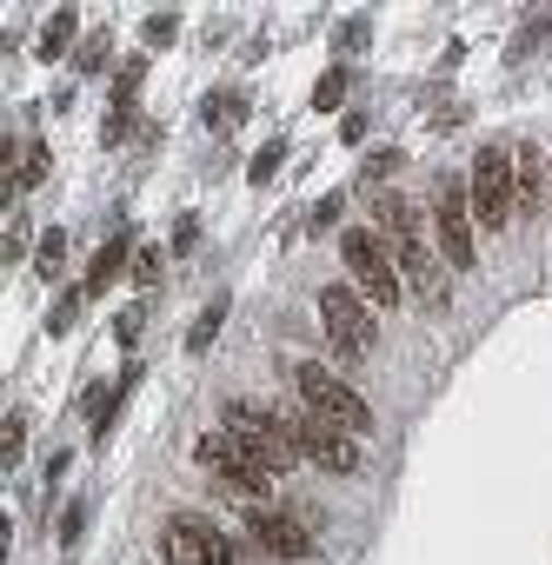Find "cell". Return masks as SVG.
I'll list each match as a JSON object with an SVG mask.
<instances>
[{
	"label": "cell",
	"mask_w": 552,
	"mask_h": 565,
	"mask_svg": "<svg viewBox=\"0 0 552 565\" xmlns=\"http://www.w3.org/2000/svg\"><path fill=\"white\" fill-rule=\"evenodd\" d=\"M73 67H81V73H101V67H107V34L81 40V54H73Z\"/></svg>",
	"instance_id": "23"
},
{
	"label": "cell",
	"mask_w": 552,
	"mask_h": 565,
	"mask_svg": "<svg viewBox=\"0 0 552 565\" xmlns=\"http://www.w3.org/2000/svg\"><path fill=\"white\" fill-rule=\"evenodd\" d=\"M140 319H146L140 306H127V313L114 319V333H120V346H133V340H140Z\"/></svg>",
	"instance_id": "29"
},
{
	"label": "cell",
	"mask_w": 552,
	"mask_h": 565,
	"mask_svg": "<svg viewBox=\"0 0 552 565\" xmlns=\"http://www.w3.org/2000/svg\"><path fill=\"white\" fill-rule=\"evenodd\" d=\"M545 40H552V21H545Z\"/></svg>",
	"instance_id": "34"
},
{
	"label": "cell",
	"mask_w": 552,
	"mask_h": 565,
	"mask_svg": "<svg viewBox=\"0 0 552 565\" xmlns=\"http://www.w3.org/2000/svg\"><path fill=\"white\" fill-rule=\"evenodd\" d=\"M373 213H379V233H386L392 254H400V247H426V239H420V213L400 193H373Z\"/></svg>",
	"instance_id": "10"
},
{
	"label": "cell",
	"mask_w": 552,
	"mask_h": 565,
	"mask_svg": "<svg viewBox=\"0 0 552 565\" xmlns=\"http://www.w3.org/2000/svg\"><path fill=\"white\" fill-rule=\"evenodd\" d=\"M34 180H47V146L40 140H21L14 160H8V200H21Z\"/></svg>",
	"instance_id": "12"
},
{
	"label": "cell",
	"mask_w": 552,
	"mask_h": 565,
	"mask_svg": "<svg viewBox=\"0 0 552 565\" xmlns=\"http://www.w3.org/2000/svg\"><path fill=\"white\" fill-rule=\"evenodd\" d=\"M545 207H552V180H545Z\"/></svg>",
	"instance_id": "33"
},
{
	"label": "cell",
	"mask_w": 552,
	"mask_h": 565,
	"mask_svg": "<svg viewBox=\"0 0 552 565\" xmlns=\"http://www.w3.org/2000/svg\"><path fill=\"white\" fill-rule=\"evenodd\" d=\"M161 552H167V565H240L233 558V539L220 526H200V519H174Z\"/></svg>",
	"instance_id": "7"
},
{
	"label": "cell",
	"mask_w": 552,
	"mask_h": 565,
	"mask_svg": "<svg viewBox=\"0 0 552 565\" xmlns=\"http://www.w3.org/2000/svg\"><path fill=\"white\" fill-rule=\"evenodd\" d=\"M73 27H81V14H73V8H54V21H47V27H40V40H34V47H40V60H60V54L73 47Z\"/></svg>",
	"instance_id": "14"
},
{
	"label": "cell",
	"mask_w": 552,
	"mask_h": 565,
	"mask_svg": "<svg viewBox=\"0 0 552 565\" xmlns=\"http://www.w3.org/2000/svg\"><path fill=\"white\" fill-rule=\"evenodd\" d=\"M21 439H27V426H21V413H8V433H0V459H21Z\"/></svg>",
	"instance_id": "25"
},
{
	"label": "cell",
	"mask_w": 552,
	"mask_h": 565,
	"mask_svg": "<svg viewBox=\"0 0 552 565\" xmlns=\"http://www.w3.org/2000/svg\"><path fill=\"white\" fill-rule=\"evenodd\" d=\"M193 239H200V220L180 213V220H174V254H193Z\"/></svg>",
	"instance_id": "27"
},
{
	"label": "cell",
	"mask_w": 552,
	"mask_h": 565,
	"mask_svg": "<svg viewBox=\"0 0 552 565\" xmlns=\"http://www.w3.org/2000/svg\"><path fill=\"white\" fill-rule=\"evenodd\" d=\"M81 532H87V506H67L60 513V539H81Z\"/></svg>",
	"instance_id": "31"
},
{
	"label": "cell",
	"mask_w": 552,
	"mask_h": 565,
	"mask_svg": "<svg viewBox=\"0 0 552 565\" xmlns=\"http://www.w3.org/2000/svg\"><path fill=\"white\" fill-rule=\"evenodd\" d=\"M366 34H373L366 21H340V34H333V47H340V54H360V47H366Z\"/></svg>",
	"instance_id": "24"
},
{
	"label": "cell",
	"mask_w": 552,
	"mask_h": 565,
	"mask_svg": "<svg viewBox=\"0 0 552 565\" xmlns=\"http://www.w3.org/2000/svg\"><path fill=\"white\" fill-rule=\"evenodd\" d=\"M392 260H400V280L420 293V306H426L433 319H446V313H453V286H446V273H439L433 247H400Z\"/></svg>",
	"instance_id": "9"
},
{
	"label": "cell",
	"mask_w": 552,
	"mask_h": 565,
	"mask_svg": "<svg viewBox=\"0 0 552 565\" xmlns=\"http://www.w3.org/2000/svg\"><path fill=\"white\" fill-rule=\"evenodd\" d=\"M60 260H67V233H60V226H47V239L34 247V267H40V273H60Z\"/></svg>",
	"instance_id": "18"
},
{
	"label": "cell",
	"mask_w": 552,
	"mask_h": 565,
	"mask_svg": "<svg viewBox=\"0 0 552 565\" xmlns=\"http://www.w3.org/2000/svg\"><path fill=\"white\" fill-rule=\"evenodd\" d=\"M400 167H407V153H392V146H379V153L366 160V180H373V187H386V180L400 174Z\"/></svg>",
	"instance_id": "20"
},
{
	"label": "cell",
	"mask_w": 552,
	"mask_h": 565,
	"mask_svg": "<svg viewBox=\"0 0 552 565\" xmlns=\"http://www.w3.org/2000/svg\"><path fill=\"white\" fill-rule=\"evenodd\" d=\"M174 34H180V14H146V27H140L146 47H174Z\"/></svg>",
	"instance_id": "19"
},
{
	"label": "cell",
	"mask_w": 552,
	"mask_h": 565,
	"mask_svg": "<svg viewBox=\"0 0 552 565\" xmlns=\"http://www.w3.org/2000/svg\"><path fill=\"white\" fill-rule=\"evenodd\" d=\"M340 140H353V146H360V140H366V114H347V120H340Z\"/></svg>",
	"instance_id": "32"
},
{
	"label": "cell",
	"mask_w": 552,
	"mask_h": 565,
	"mask_svg": "<svg viewBox=\"0 0 552 565\" xmlns=\"http://www.w3.org/2000/svg\"><path fill=\"white\" fill-rule=\"evenodd\" d=\"M200 120H207V127H220V133H233V127L247 120V101H240V94H213V101L200 107Z\"/></svg>",
	"instance_id": "17"
},
{
	"label": "cell",
	"mask_w": 552,
	"mask_h": 565,
	"mask_svg": "<svg viewBox=\"0 0 552 565\" xmlns=\"http://www.w3.org/2000/svg\"><path fill=\"white\" fill-rule=\"evenodd\" d=\"M340 260H347V280L373 299V313L379 306H400L407 299V280H400V260H392V247L379 233H366V226H353V233H340Z\"/></svg>",
	"instance_id": "1"
},
{
	"label": "cell",
	"mask_w": 552,
	"mask_h": 565,
	"mask_svg": "<svg viewBox=\"0 0 552 565\" xmlns=\"http://www.w3.org/2000/svg\"><path fill=\"white\" fill-rule=\"evenodd\" d=\"M293 439H300V459H313L320 472H360V446H353V433H340V426H327V420H313V413H300L293 420Z\"/></svg>",
	"instance_id": "6"
},
{
	"label": "cell",
	"mask_w": 552,
	"mask_h": 565,
	"mask_svg": "<svg viewBox=\"0 0 552 565\" xmlns=\"http://www.w3.org/2000/svg\"><path fill=\"white\" fill-rule=\"evenodd\" d=\"M81 299H87V293H60V306L47 313V333H73V319H81Z\"/></svg>",
	"instance_id": "21"
},
{
	"label": "cell",
	"mask_w": 552,
	"mask_h": 565,
	"mask_svg": "<svg viewBox=\"0 0 552 565\" xmlns=\"http://www.w3.org/2000/svg\"><path fill=\"white\" fill-rule=\"evenodd\" d=\"M280 160H286V146H280V140H267V146L254 153V167H247V174H254V180H273V174H280Z\"/></svg>",
	"instance_id": "22"
},
{
	"label": "cell",
	"mask_w": 552,
	"mask_h": 565,
	"mask_svg": "<svg viewBox=\"0 0 552 565\" xmlns=\"http://www.w3.org/2000/svg\"><path fill=\"white\" fill-rule=\"evenodd\" d=\"M247 532H254V545L273 552V558H306V552H313V526L293 519V513H280V506H247Z\"/></svg>",
	"instance_id": "8"
},
{
	"label": "cell",
	"mask_w": 552,
	"mask_h": 565,
	"mask_svg": "<svg viewBox=\"0 0 552 565\" xmlns=\"http://www.w3.org/2000/svg\"><path fill=\"white\" fill-rule=\"evenodd\" d=\"M293 386H300V399H306L313 420H327V426H340V433H366V426H373V407H366V399H360L333 366L300 360V366H293Z\"/></svg>",
	"instance_id": "2"
},
{
	"label": "cell",
	"mask_w": 552,
	"mask_h": 565,
	"mask_svg": "<svg viewBox=\"0 0 552 565\" xmlns=\"http://www.w3.org/2000/svg\"><path fill=\"white\" fill-rule=\"evenodd\" d=\"M433 226H439V254H446V267H472V193L459 187V180H439V193H433Z\"/></svg>",
	"instance_id": "5"
},
{
	"label": "cell",
	"mask_w": 552,
	"mask_h": 565,
	"mask_svg": "<svg viewBox=\"0 0 552 565\" xmlns=\"http://www.w3.org/2000/svg\"><path fill=\"white\" fill-rule=\"evenodd\" d=\"M133 254H140V239H133V233H114L107 247L94 254V267H87V286H81V293H101V286H114V280H120V267H127Z\"/></svg>",
	"instance_id": "11"
},
{
	"label": "cell",
	"mask_w": 552,
	"mask_h": 565,
	"mask_svg": "<svg viewBox=\"0 0 552 565\" xmlns=\"http://www.w3.org/2000/svg\"><path fill=\"white\" fill-rule=\"evenodd\" d=\"M133 280H140V286L161 280V254H153V247H140V254H133Z\"/></svg>",
	"instance_id": "26"
},
{
	"label": "cell",
	"mask_w": 552,
	"mask_h": 565,
	"mask_svg": "<svg viewBox=\"0 0 552 565\" xmlns=\"http://www.w3.org/2000/svg\"><path fill=\"white\" fill-rule=\"evenodd\" d=\"M347 87H353V73H347V67H327L320 80H313V107H320V114L347 107Z\"/></svg>",
	"instance_id": "16"
},
{
	"label": "cell",
	"mask_w": 552,
	"mask_h": 565,
	"mask_svg": "<svg viewBox=\"0 0 552 565\" xmlns=\"http://www.w3.org/2000/svg\"><path fill=\"white\" fill-rule=\"evenodd\" d=\"M320 319H327V340L340 360H366L379 346V313L360 286H320Z\"/></svg>",
	"instance_id": "3"
},
{
	"label": "cell",
	"mask_w": 552,
	"mask_h": 565,
	"mask_svg": "<svg viewBox=\"0 0 552 565\" xmlns=\"http://www.w3.org/2000/svg\"><path fill=\"white\" fill-rule=\"evenodd\" d=\"M8 260H27V220L8 213Z\"/></svg>",
	"instance_id": "28"
},
{
	"label": "cell",
	"mask_w": 552,
	"mask_h": 565,
	"mask_svg": "<svg viewBox=\"0 0 552 565\" xmlns=\"http://www.w3.org/2000/svg\"><path fill=\"white\" fill-rule=\"evenodd\" d=\"M340 213H347V193H327L320 207H313V226H333Z\"/></svg>",
	"instance_id": "30"
},
{
	"label": "cell",
	"mask_w": 552,
	"mask_h": 565,
	"mask_svg": "<svg viewBox=\"0 0 552 565\" xmlns=\"http://www.w3.org/2000/svg\"><path fill=\"white\" fill-rule=\"evenodd\" d=\"M519 207V174H513V153L506 146H486L480 160H472V220H480L486 233L506 226Z\"/></svg>",
	"instance_id": "4"
},
{
	"label": "cell",
	"mask_w": 552,
	"mask_h": 565,
	"mask_svg": "<svg viewBox=\"0 0 552 565\" xmlns=\"http://www.w3.org/2000/svg\"><path fill=\"white\" fill-rule=\"evenodd\" d=\"M513 174H519V207H526V213H539V207H545V180H552V174H539V153H532V146H519V153H513Z\"/></svg>",
	"instance_id": "13"
},
{
	"label": "cell",
	"mask_w": 552,
	"mask_h": 565,
	"mask_svg": "<svg viewBox=\"0 0 552 565\" xmlns=\"http://www.w3.org/2000/svg\"><path fill=\"white\" fill-rule=\"evenodd\" d=\"M226 313H233V306H226V299H213V306H207V313L193 319V327H187V353H207V346L220 340V327H226Z\"/></svg>",
	"instance_id": "15"
}]
</instances>
